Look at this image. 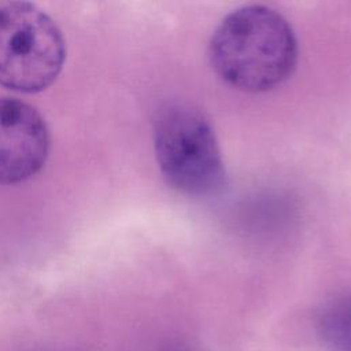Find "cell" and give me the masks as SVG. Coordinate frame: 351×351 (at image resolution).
I'll use <instances>...</instances> for the list:
<instances>
[{
    "label": "cell",
    "instance_id": "obj_1",
    "mask_svg": "<svg viewBox=\"0 0 351 351\" xmlns=\"http://www.w3.org/2000/svg\"><path fill=\"white\" fill-rule=\"evenodd\" d=\"M208 58L215 73L244 92H266L287 81L298 63V41L276 10L251 4L228 14L214 30Z\"/></svg>",
    "mask_w": 351,
    "mask_h": 351
},
{
    "label": "cell",
    "instance_id": "obj_2",
    "mask_svg": "<svg viewBox=\"0 0 351 351\" xmlns=\"http://www.w3.org/2000/svg\"><path fill=\"white\" fill-rule=\"evenodd\" d=\"M158 166L166 182L189 196L218 192L225 180L218 140L207 118L195 107H165L154 129Z\"/></svg>",
    "mask_w": 351,
    "mask_h": 351
},
{
    "label": "cell",
    "instance_id": "obj_3",
    "mask_svg": "<svg viewBox=\"0 0 351 351\" xmlns=\"http://www.w3.org/2000/svg\"><path fill=\"white\" fill-rule=\"evenodd\" d=\"M66 45L56 23L27 1L0 3V85L36 93L59 75Z\"/></svg>",
    "mask_w": 351,
    "mask_h": 351
},
{
    "label": "cell",
    "instance_id": "obj_4",
    "mask_svg": "<svg viewBox=\"0 0 351 351\" xmlns=\"http://www.w3.org/2000/svg\"><path fill=\"white\" fill-rule=\"evenodd\" d=\"M49 133L30 104L0 97V184L10 185L37 174L48 158Z\"/></svg>",
    "mask_w": 351,
    "mask_h": 351
}]
</instances>
